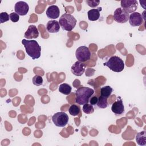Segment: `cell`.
Here are the masks:
<instances>
[{
    "instance_id": "30bf717a",
    "label": "cell",
    "mask_w": 146,
    "mask_h": 146,
    "mask_svg": "<svg viewBox=\"0 0 146 146\" xmlns=\"http://www.w3.org/2000/svg\"><path fill=\"white\" fill-rule=\"evenodd\" d=\"M86 64L80 61H76L71 68V72L75 76H80L85 71Z\"/></svg>"
},
{
    "instance_id": "ffe728a7",
    "label": "cell",
    "mask_w": 146,
    "mask_h": 146,
    "mask_svg": "<svg viewBox=\"0 0 146 146\" xmlns=\"http://www.w3.org/2000/svg\"><path fill=\"white\" fill-rule=\"evenodd\" d=\"M97 106L99 108H106L108 106V100H107V98H104L102 96H100L98 98V103H97Z\"/></svg>"
},
{
    "instance_id": "4fadbf2b",
    "label": "cell",
    "mask_w": 146,
    "mask_h": 146,
    "mask_svg": "<svg viewBox=\"0 0 146 146\" xmlns=\"http://www.w3.org/2000/svg\"><path fill=\"white\" fill-rule=\"evenodd\" d=\"M39 36L38 30L35 25H30L24 34V36L27 39L37 38Z\"/></svg>"
},
{
    "instance_id": "6da1fadb",
    "label": "cell",
    "mask_w": 146,
    "mask_h": 146,
    "mask_svg": "<svg viewBox=\"0 0 146 146\" xmlns=\"http://www.w3.org/2000/svg\"><path fill=\"white\" fill-rule=\"evenodd\" d=\"M22 43L24 46L27 55L33 60L40 58L41 47L36 40L23 39L22 40Z\"/></svg>"
},
{
    "instance_id": "9c48e42d",
    "label": "cell",
    "mask_w": 146,
    "mask_h": 146,
    "mask_svg": "<svg viewBox=\"0 0 146 146\" xmlns=\"http://www.w3.org/2000/svg\"><path fill=\"white\" fill-rule=\"evenodd\" d=\"M14 10L15 12L19 15L24 16L27 14L29 10V5L25 2L19 1L15 3Z\"/></svg>"
},
{
    "instance_id": "8992f818",
    "label": "cell",
    "mask_w": 146,
    "mask_h": 146,
    "mask_svg": "<svg viewBox=\"0 0 146 146\" xmlns=\"http://www.w3.org/2000/svg\"><path fill=\"white\" fill-rule=\"evenodd\" d=\"M91 52L89 48L84 46L79 47L75 52L76 58L78 61L84 62L91 58Z\"/></svg>"
},
{
    "instance_id": "603a6c76",
    "label": "cell",
    "mask_w": 146,
    "mask_h": 146,
    "mask_svg": "<svg viewBox=\"0 0 146 146\" xmlns=\"http://www.w3.org/2000/svg\"><path fill=\"white\" fill-rule=\"evenodd\" d=\"M43 80L41 76L36 75L33 78V83L35 86H40L43 84Z\"/></svg>"
},
{
    "instance_id": "5bb4252c",
    "label": "cell",
    "mask_w": 146,
    "mask_h": 146,
    "mask_svg": "<svg viewBox=\"0 0 146 146\" xmlns=\"http://www.w3.org/2000/svg\"><path fill=\"white\" fill-rule=\"evenodd\" d=\"M60 10L56 5L50 6L46 10V15L48 18L56 19L59 17Z\"/></svg>"
},
{
    "instance_id": "4316f807",
    "label": "cell",
    "mask_w": 146,
    "mask_h": 146,
    "mask_svg": "<svg viewBox=\"0 0 146 146\" xmlns=\"http://www.w3.org/2000/svg\"><path fill=\"white\" fill-rule=\"evenodd\" d=\"M98 98L96 96H94L92 97H91L90 100H89V102L90 103V104L91 105H96L98 103Z\"/></svg>"
},
{
    "instance_id": "5b68a950",
    "label": "cell",
    "mask_w": 146,
    "mask_h": 146,
    "mask_svg": "<svg viewBox=\"0 0 146 146\" xmlns=\"http://www.w3.org/2000/svg\"><path fill=\"white\" fill-rule=\"evenodd\" d=\"M68 116L65 112H58L55 113L52 117V120L54 124L60 127H65L68 122Z\"/></svg>"
},
{
    "instance_id": "2e32d148",
    "label": "cell",
    "mask_w": 146,
    "mask_h": 146,
    "mask_svg": "<svg viewBox=\"0 0 146 146\" xmlns=\"http://www.w3.org/2000/svg\"><path fill=\"white\" fill-rule=\"evenodd\" d=\"M102 10V7H98V9H93L90 10L88 13V20L91 21H97L100 17V11Z\"/></svg>"
},
{
    "instance_id": "7a4b0ae2",
    "label": "cell",
    "mask_w": 146,
    "mask_h": 146,
    "mask_svg": "<svg viewBox=\"0 0 146 146\" xmlns=\"http://www.w3.org/2000/svg\"><path fill=\"white\" fill-rule=\"evenodd\" d=\"M94 94V90L87 87H80L75 92V102L79 105H83L89 102L91 96Z\"/></svg>"
},
{
    "instance_id": "484cf974",
    "label": "cell",
    "mask_w": 146,
    "mask_h": 146,
    "mask_svg": "<svg viewBox=\"0 0 146 146\" xmlns=\"http://www.w3.org/2000/svg\"><path fill=\"white\" fill-rule=\"evenodd\" d=\"M10 19L13 22H17L19 19V15L16 13H11L9 15Z\"/></svg>"
},
{
    "instance_id": "cb8c5ba5",
    "label": "cell",
    "mask_w": 146,
    "mask_h": 146,
    "mask_svg": "<svg viewBox=\"0 0 146 146\" xmlns=\"http://www.w3.org/2000/svg\"><path fill=\"white\" fill-rule=\"evenodd\" d=\"M10 16L6 12H2L0 14V23H3L9 20Z\"/></svg>"
},
{
    "instance_id": "ac0fdd59",
    "label": "cell",
    "mask_w": 146,
    "mask_h": 146,
    "mask_svg": "<svg viewBox=\"0 0 146 146\" xmlns=\"http://www.w3.org/2000/svg\"><path fill=\"white\" fill-rule=\"evenodd\" d=\"M58 90L60 93L68 95L71 93L72 88L69 84L67 83H62L59 86Z\"/></svg>"
},
{
    "instance_id": "52a82bcc",
    "label": "cell",
    "mask_w": 146,
    "mask_h": 146,
    "mask_svg": "<svg viewBox=\"0 0 146 146\" xmlns=\"http://www.w3.org/2000/svg\"><path fill=\"white\" fill-rule=\"evenodd\" d=\"M129 13L124 10L121 7L117 8L113 13L114 21L119 23H124L129 19Z\"/></svg>"
},
{
    "instance_id": "7c38bea8",
    "label": "cell",
    "mask_w": 146,
    "mask_h": 146,
    "mask_svg": "<svg viewBox=\"0 0 146 146\" xmlns=\"http://www.w3.org/2000/svg\"><path fill=\"white\" fill-rule=\"evenodd\" d=\"M119 99L113 103L111 107V110L116 116H120L124 112V106L123 100L120 99V97H119Z\"/></svg>"
},
{
    "instance_id": "277c9868",
    "label": "cell",
    "mask_w": 146,
    "mask_h": 146,
    "mask_svg": "<svg viewBox=\"0 0 146 146\" xmlns=\"http://www.w3.org/2000/svg\"><path fill=\"white\" fill-rule=\"evenodd\" d=\"M103 64L108 67L112 71L116 72H120L124 68V63L123 60L117 56H111Z\"/></svg>"
},
{
    "instance_id": "ba28073f",
    "label": "cell",
    "mask_w": 146,
    "mask_h": 146,
    "mask_svg": "<svg viewBox=\"0 0 146 146\" xmlns=\"http://www.w3.org/2000/svg\"><path fill=\"white\" fill-rule=\"evenodd\" d=\"M121 7L128 13H134L137 8V2L136 0H121Z\"/></svg>"
},
{
    "instance_id": "44dd1931",
    "label": "cell",
    "mask_w": 146,
    "mask_h": 146,
    "mask_svg": "<svg viewBox=\"0 0 146 146\" xmlns=\"http://www.w3.org/2000/svg\"><path fill=\"white\" fill-rule=\"evenodd\" d=\"M68 112L71 115L76 116L78 114H79V113L80 112V107L76 104H72L69 108Z\"/></svg>"
},
{
    "instance_id": "e0dca14e",
    "label": "cell",
    "mask_w": 146,
    "mask_h": 146,
    "mask_svg": "<svg viewBox=\"0 0 146 146\" xmlns=\"http://www.w3.org/2000/svg\"><path fill=\"white\" fill-rule=\"evenodd\" d=\"M136 140L138 145L144 146L146 145V131H143L138 132L136 136Z\"/></svg>"
},
{
    "instance_id": "9a60e30c",
    "label": "cell",
    "mask_w": 146,
    "mask_h": 146,
    "mask_svg": "<svg viewBox=\"0 0 146 146\" xmlns=\"http://www.w3.org/2000/svg\"><path fill=\"white\" fill-rule=\"evenodd\" d=\"M46 30L50 33H56L59 31L60 25L56 20H50L46 25Z\"/></svg>"
},
{
    "instance_id": "3957f363",
    "label": "cell",
    "mask_w": 146,
    "mask_h": 146,
    "mask_svg": "<svg viewBox=\"0 0 146 146\" xmlns=\"http://www.w3.org/2000/svg\"><path fill=\"white\" fill-rule=\"evenodd\" d=\"M59 23L63 30L71 31L75 27L76 19L70 14H63L59 18Z\"/></svg>"
},
{
    "instance_id": "d4e9b609",
    "label": "cell",
    "mask_w": 146,
    "mask_h": 146,
    "mask_svg": "<svg viewBox=\"0 0 146 146\" xmlns=\"http://www.w3.org/2000/svg\"><path fill=\"white\" fill-rule=\"evenodd\" d=\"M86 3L91 7H95L98 6L100 3V1L98 0H86Z\"/></svg>"
},
{
    "instance_id": "d6986e66",
    "label": "cell",
    "mask_w": 146,
    "mask_h": 146,
    "mask_svg": "<svg viewBox=\"0 0 146 146\" xmlns=\"http://www.w3.org/2000/svg\"><path fill=\"white\" fill-rule=\"evenodd\" d=\"M112 91V88L110 86L102 87L100 88V95L108 99L111 95Z\"/></svg>"
},
{
    "instance_id": "7402d4cb",
    "label": "cell",
    "mask_w": 146,
    "mask_h": 146,
    "mask_svg": "<svg viewBox=\"0 0 146 146\" xmlns=\"http://www.w3.org/2000/svg\"><path fill=\"white\" fill-rule=\"evenodd\" d=\"M82 110L86 114H91L94 112V108L93 106L88 103H86L83 104Z\"/></svg>"
},
{
    "instance_id": "8fae6325",
    "label": "cell",
    "mask_w": 146,
    "mask_h": 146,
    "mask_svg": "<svg viewBox=\"0 0 146 146\" xmlns=\"http://www.w3.org/2000/svg\"><path fill=\"white\" fill-rule=\"evenodd\" d=\"M129 22L133 27L140 26L143 22V18L141 14L138 12H134L129 16Z\"/></svg>"
}]
</instances>
